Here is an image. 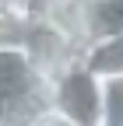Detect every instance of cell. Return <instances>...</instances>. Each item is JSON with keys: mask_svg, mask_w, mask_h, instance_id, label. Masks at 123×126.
Here are the masks:
<instances>
[{"mask_svg": "<svg viewBox=\"0 0 123 126\" xmlns=\"http://www.w3.org/2000/svg\"><path fill=\"white\" fill-rule=\"evenodd\" d=\"M49 105V84L32 70L21 46L0 42V126H28Z\"/></svg>", "mask_w": 123, "mask_h": 126, "instance_id": "obj_1", "label": "cell"}, {"mask_svg": "<svg viewBox=\"0 0 123 126\" xmlns=\"http://www.w3.org/2000/svg\"><path fill=\"white\" fill-rule=\"evenodd\" d=\"M49 109H56L60 116H67L78 126H99L102 112V81H95L91 74H84L78 63L70 70H63L49 81Z\"/></svg>", "mask_w": 123, "mask_h": 126, "instance_id": "obj_2", "label": "cell"}, {"mask_svg": "<svg viewBox=\"0 0 123 126\" xmlns=\"http://www.w3.org/2000/svg\"><path fill=\"white\" fill-rule=\"evenodd\" d=\"M78 67L95 81H116L123 77V39H91L81 46Z\"/></svg>", "mask_w": 123, "mask_h": 126, "instance_id": "obj_3", "label": "cell"}, {"mask_svg": "<svg viewBox=\"0 0 123 126\" xmlns=\"http://www.w3.org/2000/svg\"><path fill=\"white\" fill-rule=\"evenodd\" d=\"M84 35H88V42L91 39H123V0H88Z\"/></svg>", "mask_w": 123, "mask_h": 126, "instance_id": "obj_4", "label": "cell"}]
</instances>
